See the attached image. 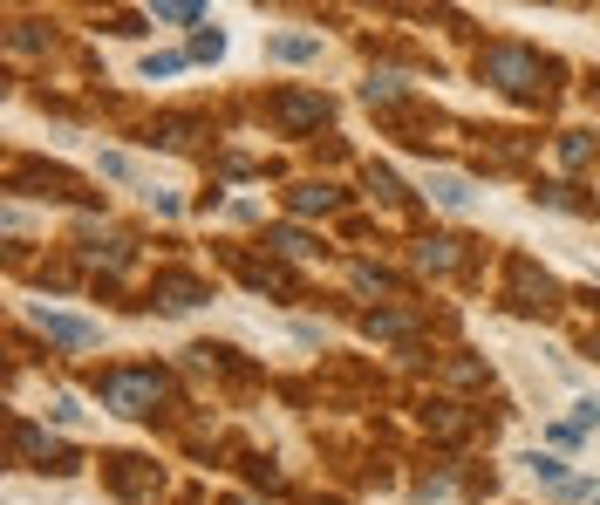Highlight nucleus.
Wrapping results in <instances>:
<instances>
[{
  "mask_svg": "<svg viewBox=\"0 0 600 505\" xmlns=\"http://www.w3.org/2000/svg\"><path fill=\"white\" fill-rule=\"evenodd\" d=\"M96 389H103V403H110L116 417H150L164 403V376L157 369H110Z\"/></svg>",
  "mask_w": 600,
  "mask_h": 505,
  "instance_id": "1",
  "label": "nucleus"
},
{
  "mask_svg": "<svg viewBox=\"0 0 600 505\" xmlns=\"http://www.w3.org/2000/svg\"><path fill=\"white\" fill-rule=\"evenodd\" d=\"M478 69H485V82H498L505 96H532V89H539V76H546V62H539L532 48H512V41L485 48V55H478Z\"/></svg>",
  "mask_w": 600,
  "mask_h": 505,
  "instance_id": "2",
  "label": "nucleus"
},
{
  "mask_svg": "<svg viewBox=\"0 0 600 505\" xmlns=\"http://www.w3.org/2000/svg\"><path fill=\"white\" fill-rule=\"evenodd\" d=\"M273 123L300 137V130H314V123H328V96H273Z\"/></svg>",
  "mask_w": 600,
  "mask_h": 505,
  "instance_id": "3",
  "label": "nucleus"
},
{
  "mask_svg": "<svg viewBox=\"0 0 600 505\" xmlns=\"http://www.w3.org/2000/svg\"><path fill=\"white\" fill-rule=\"evenodd\" d=\"M35 321H41V335H48V342H62V349H96V321H75V314H48V308H41Z\"/></svg>",
  "mask_w": 600,
  "mask_h": 505,
  "instance_id": "4",
  "label": "nucleus"
},
{
  "mask_svg": "<svg viewBox=\"0 0 600 505\" xmlns=\"http://www.w3.org/2000/svg\"><path fill=\"white\" fill-rule=\"evenodd\" d=\"M512 301L546 314V308H553V280H546V273H532V267L519 260V267H512Z\"/></svg>",
  "mask_w": 600,
  "mask_h": 505,
  "instance_id": "5",
  "label": "nucleus"
},
{
  "mask_svg": "<svg viewBox=\"0 0 600 505\" xmlns=\"http://www.w3.org/2000/svg\"><path fill=\"white\" fill-rule=\"evenodd\" d=\"M157 301H164V308H198V301H212V294H205V280H191V273H157Z\"/></svg>",
  "mask_w": 600,
  "mask_h": 505,
  "instance_id": "6",
  "label": "nucleus"
},
{
  "mask_svg": "<svg viewBox=\"0 0 600 505\" xmlns=\"http://www.w3.org/2000/svg\"><path fill=\"white\" fill-rule=\"evenodd\" d=\"M266 55H273V62H314V55H321V35H273Z\"/></svg>",
  "mask_w": 600,
  "mask_h": 505,
  "instance_id": "7",
  "label": "nucleus"
},
{
  "mask_svg": "<svg viewBox=\"0 0 600 505\" xmlns=\"http://www.w3.org/2000/svg\"><path fill=\"white\" fill-rule=\"evenodd\" d=\"M273 253H287V260H314L321 246H314L307 233H294V226H280V233H273Z\"/></svg>",
  "mask_w": 600,
  "mask_h": 505,
  "instance_id": "8",
  "label": "nucleus"
},
{
  "mask_svg": "<svg viewBox=\"0 0 600 505\" xmlns=\"http://www.w3.org/2000/svg\"><path fill=\"white\" fill-rule=\"evenodd\" d=\"M430 198L450 205V212H464V205H471V185H464V178H430Z\"/></svg>",
  "mask_w": 600,
  "mask_h": 505,
  "instance_id": "9",
  "label": "nucleus"
},
{
  "mask_svg": "<svg viewBox=\"0 0 600 505\" xmlns=\"http://www.w3.org/2000/svg\"><path fill=\"white\" fill-rule=\"evenodd\" d=\"M341 192H328V185H300L294 192V212H335Z\"/></svg>",
  "mask_w": 600,
  "mask_h": 505,
  "instance_id": "10",
  "label": "nucleus"
},
{
  "mask_svg": "<svg viewBox=\"0 0 600 505\" xmlns=\"http://www.w3.org/2000/svg\"><path fill=\"white\" fill-rule=\"evenodd\" d=\"M457 260V239H423L416 246V267H450Z\"/></svg>",
  "mask_w": 600,
  "mask_h": 505,
  "instance_id": "11",
  "label": "nucleus"
},
{
  "mask_svg": "<svg viewBox=\"0 0 600 505\" xmlns=\"http://www.w3.org/2000/svg\"><path fill=\"white\" fill-rule=\"evenodd\" d=\"M362 96H369V103H396L403 82H396V76H369V82H362Z\"/></svg>",
  "mask_w": 600,
  "mask_h": 505,
  "instance_id": "12",
  "label": "nucleus"
},
{
  "mask_svg": "<svg viewBox=\"0 0 600 505\" xmlns=\"http://www.w3.org/2000/svg\"><path fill=\"white\" fill-rule=\"evenodd\" d=\"M560 157H566V164H587V157H594V144H587V137L573 130V137H566V144H560Z\"/></svg>",
  "mask_w": 600,
  "mask_h": 505,
  "instance_id": "13",
  "label": "nucleus"
},
{
  "mask_svg": "<svg viewBox=\"0 0 600 505\" xmlns=\"http://www.w3.org/2000/svg\"><path fill=\"white\" fill-rule=\"evenodd\" d=\"M171 69H185V55H150V62H144V76H150V82L171 76Z\"/></svg>",
  "mask_w": 600,
  "mask_h": 505,
  "instance_id": "14",
  "label": "nucleus"
},
{
  "mask_svg": "<svg viewBox=\"0 0 600 505\" xmlns=\"http://www.w3.org/2000/svg\"><path fill=\"white\" fill-rule=\"evenodd\" d=\"M532 478H546V485H566V471H560V458H532Z\"/></svg>",
  "mask_w": 600,
  "mask_h": 505,
  "instance_id": "15",
  "label": "nucleus"
},
{
  "mask_svg": "<svg viewBox=\"0 0 600 505\" xmlns=\"http://www.w3.org/2000/svg\"><path fill=\"white\" fill-rule=\"evenodd\" d=\"M191 55H205V62H219V55H225V35H198V41H191Z\"/></svg>",
  "mask_w": 600,
  "mask_h": 505,
  "instance_id": "16",
  "label": "nucleus"
}]
</instances>
